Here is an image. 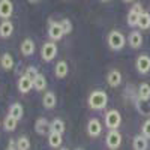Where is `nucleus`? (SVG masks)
Instances as JSON below:
<instances>
[{
	"label": "nucleus",
	"mask_w": 150,
	"mask_h": 150,
	"mask_svg": "<svg viewBox=\"0 0 150 150\" xmlns=\"http://www.w3.org/2000/svg\"><path fill=\"white\" fill-rule=\"evenodd\" d=\"M33 89V80H30L27 75H21L18 80V90L21 93H29Z\"/></svg>",
	"instance_id": "obj_13"
},
{
	"label": "nucleus",
	"mask_w": 150,
	"mask_h": 150,
	"mask_svg": "<svg viewBox=\"0 0 150 150\" xmlns=\"http://www.w3.org/2000/svg\"><path fill=\"white\" fill-rule=\"evenodd\" d=\"M141 134L146 137V138L149 140L150 138V119L149 120H146L144 123H143V128H141Z\"/></svg>",
	"instance_id": "obj_31"
},
{
	"label": "nucleus",
	"mask_w": 150,
	"mask_h": 150,
	"mask_svg": "<svg viewBox=\"0 0 150 150\" xmlns=\"http://www.w3.org/2000/svg\"><path fill=\"white\" fill-rule=\"evenodd\" d=\"M20 51H21V54H23L24 57H30V56H33L35 51H36V45H35V42L30 39V38H27V39H24V41L21 42Z\"/></svg>",
	"instance_id": "obj_10"
},
{
	"label": "nucleus",
	"mask_w": 150,
	"mask_h": 150,
	"mask_svg": "<svg viewBox=\"0 0 150 150\" xmlns=\"http://www.w3.org/2000/svg\"><path fill=\"white\" fill-rule=\"evenodd\" d=\"M75 150H84V149H81V147H78V149H75Z\"/></svg>",
	"instance_id": "obj_36"
},
{
	"label": "nucleus",
	"mask_w": 150,
	"mask_h": 150,
	"mask_svg": "<svg viewBox=\"0 0 150 150\" xmlns=\"http://www.w3.org/2000/svg\"><path fill=\"white\" fill-rule=\"evenodd\" d=\"M108 47L111 50H114V51H119V50H122L125 47V44H126V38H125V35L119 30H111L108 33Z\"/></svg>",
	"instance_id": "obj_2"
},
{
	"label": "nucleus",
	"mask_w": 150,
	"mask_h": 150,
	"mask_svg": "<svg viewBox=\"0 0 150 150\" xmlns=\"http://www.w3.org/2000/svg\"><path fill=\"white\" fill-rule=\"evenodd\" d=\"M15 62H14V57H12L9 53H5L2 57H0V66H2L3 71H11L14 68Z\"/></svg>",
	"instance_id": "obj_19"
},
{
	"label": "nucleus",
	"mask_w": 150,
	"mask_h": 150,
	"mask_svg": "<svg viewBox=\"0 0 150 150\" xmlns=\"http://www.w3.org/2000/svg\"><path fill=\"white\" fill-rule=\"evenodd\" d=\"M0 126H2V122H0Z\"/></svg>",
	"instance_id": "obj_39"
},
{
	"label": "nucleus",
	"mask_w": 150,
	"mask_h": 150,
	"mask_svg": "<svg viewBox=\"0 0 150 150\" xmlns=\"http://www.w3.org/2000/svg\"><path fill=\"white\" fill-rule=\"evenodd\" d=\"M107 83H108V86H111V87H119L120 83H122V74H120V71L111 69V71L108 72V75H107Z\"/></svg>",
	"instance_id": "obj_12"
},
{
	"label": "nucleus",
	"mask_w": 150,
	"mask_h": 150,
	"mask_svg": "<svg viewBox=\"0 0 150 150\" xmlns=\"http://www.w3.org/2000/svg\"><path fill=\"white\" fill-rule=\"evenodd\" d=\"M101 132H102V125L98 119H90L87 122V134L90 137H93V138L95 137H99Z\"/></svg>",
	"instance_id": "obj_11"
},
{
	"label": "nucleus",
	"mask_w": 150,
	"mask_h": 150,
	"mask_svg": "<svg viewBox=\"0 0 150 150\" xmlns=\"http://www.w3.org/2000/svg\"><path fill=\"white\" fill-rule=\"evenodd\" d=\"M132 9H134V11H137L138 14H143V12H144V11H143V5H141V3H135V5L132 6Z\"/></svg>",
	"instance_id": "obj_33"
},
{
	"label": "nucleus",
	"mask_w": 150,
	"mask_h": 150,
	"mask_svg": "<svg viewBox=\"0 0 150 150\" xmlns=\"http://www.w3.org/2000/svg\"><path fill=\"white\" fill-rule=\"evenodd\" d=\"M17 125H18V120L15 117H12L11 114H8L3 120V129L8 131V132H12L17 129Z\"/></svg>",
	"instance_id": "obj_22"
},
{
	"label": "nucleus",
	"mask_w": 150,
	"mask_h": 150,
	"mask_svg": "<svg viewBox=\"0 0 150 150\" xmlns=\"http://www.w3.org/2000/svg\"><path fill=\"white\" fill-rule=\"evenodd\" d=\"M120 123H122V116H120V112L117 110H110L107 111V114H105V126L112 131V129H117L120 126Z\"/></svg>",
	"instance_id": "obj_4"
},
{
	"label": "nucleus",
	"mask_w": 150,
	"mask_h": 150,
	"mask_svg": "<svg viewBox=\"0 0 150 150\" xmlns=\"http://www.w3.org/2000/svg\"><path fill=\"white\" fill-rule=\"evenodd\" d=\"M69 72V66L65 60H60L56 63V68H54V74L57 78H65Z\"/></svg>",
	"instance_id": "obj_17"
},
{
	"label": "nucleus",
	"mask_w": 150,
	"mask_h": 150,
	"mask_svg": "<svg viewBox=\"0 0 150 150\" xmlns=\"http://www.w3.org/2000/svg\"><path fill=\"white\" fill-rule=\"evenodd\" d=\"M60 150H68V149H60Z\"/></svg>",
	"instance_id": "obj_38"
},
{
	"label": "nucleus",
	"mask_w": 150,
	"mask_h": 150,
	"mask_svg": "<svg viewBox=\"0 0 150 150\" xmlns=\"http://www.w3.org/2000/svg\"><path fill=\"white\" fill-rule=\"evenodd\" d=\"M102 2H110V0H102Z\"/></svg>",
	"instance_id": "obj_37"
},
{
	"label": "nucleus",
	"mask_w": 150,
	"mask_h": 150,
	"mask_svg": "<svg viewBox=\"0 0 150 150\" xmlns=\"http://www.w3.org/2000/svg\"><path fill=\"white\" fill-rule=\"evenodd\" d=\"M128 42H129V45L132 47V48H140L141 45H143V35L140 33V32H137V30H134V32H131L129 33V36H128Z\"/></svg>",
	"instance_id": "obj_14"
},
{
	"label": "nucleus",
	"mask_w": 150,
	"mask_h": 150,
	"mask_svg": "<svg viewBox=\"0 0 150 150\" xmlns=\"http://www.w3.org/2000/svg\"><path fill=\"white\" fill-rule=\"evenodd\" d=\"M63 35H65V32H63V27H62L60 21L50 20V23H48V36H50V39H51L53 42L60 41L62 38H63Z\"/></svg>",
	"instance_id": "obj_3"
},
{
	"label": "nucleus",
	"mask_w": 150,
	"mask_h": 150,
	"mask_svg": "<svg viewBox=\"0 0 150 150\" xmlns=\"http://www.w3.org/2000/svg\"><path fill=\"white\" fill-rule=\"evenodd\" d=\"M35 131L39 135H48L51 132V122H48L45 117L38 119L36 123H35Z\"/></svg>",
	"instance_id": "obj_7"
},
{
	"label": "nucleus",
	"mask_w": 150,
	"mask_h": 150,
	"mask_svg": "<svg viewBox=\"0 0 150 150\" xmlns=\"http://www.w3.org/2000/svg\"><path fill=\"white\" fill-rule=\"evenodd\" d=\"M60 24H62V27H63L65 35H69L72 32V21L69 18H63V20L60 21Z\"/></svg>",
	"instance_id": "obj_29"
},
{
	"label": "nucleus",
	"mask_w": 150,
	"mask_h": 150,
	"mask_svg": "<svg viewBox=\"0 0 150 150\" xmlns=\"http://www.w3.org/2000/svg\"><path fill=\"white\" fill-rule=\"evenodd\" d=\"M14 12V5L11 0H0V18L2 20H9Z\"/></svg>",
	"instance_id": "obj_9"
},
{
	"label": "nucleus",
	"mask_w": 150,
	"mask_h": 150,
	"mask_svg": "<svg viewBox=\"0 0 150 150\" xmlns=\"http://www.w3.org/2000/svg\"><path fill=\"white\" fill-rule=\"evenodd\" d=\"M9 114L12 117H15L17 120H20L23 116H24V108L20 102H14V104H11L9 107Z\"/></svg>",
	"instance_id": "obj_20"
},
{
	"label": "nucleus",
	"mask_w": 150,
	"mask_h": 150,
	"mask_svg": "<svg viewBox=\"0 0 150 150\" xmlns=\"http://www.w3.org/2000/svg\"><path fill=\"white\" fill-rule=\"evenodd\" d=\"M125 3H131V2H134V0H123Z\"/></svg>",
	"instance_id": "obj_34"
},
{
	"label": "nucleus",
	"mask_w": 150,
	"mask_h": 150,
	"mask_svg": "<svg viewBox=\"0 0 150 150\" xmlns=\"http://www.w3.org/2000/svg\"><path fill=\"white\" fill-rule=\"evenodd\" d=\"M48 144L51 149H59L62 146V134H57V132H50L48 135Z\"/></svg>",
	"instance_id": "obj_21"
},
{
	"label": "nucleus",
	"mask_w": 150,
	"mask_h": 150,
	"mask_svg": "<svg viewBox=\"0 0 150 150\" xmlns=\"http://www.w3.org/2000/svg\"><path fill=\"white\" fill-rule=\"evenodd\" d=\"M108 104V96L104 90H95L89 96V107L92 110H104Z\"/></svg>",
	"instance_id": "obj_1"
},
{
	"label": "nucleus",
	"mask_w": 150,
	"mask_h": 150,
	"mask_svg": "<svg viewBox=\"0 0 150 150\" xmlns=\"http://www.w3.org/2000/svg\"><path fill=\"white\" fill-rule=\"evenodd\" d=\"M33 89L38 92H44L47 89V78L44 77L42 74H39L38 77L33 80Z\"/></svg>",
	"instance_id": "obj_23"
},
{
	"label": "nucleus",
	"mask_w": 150,
	"mask_h": 150,
	"mask_svg": "<svg viewBox=\"0 0 150 150\" xmlns=\"http://www.w3.org/2000/svg\"><path fill=\"white\" fill-rule=\"evenodd\" d=\"M138 98L141 101H149L150 99V84L149 83H141L138 87Z\"/></svg>",
	"instance_id": "obj_24"
},
{
	"label": "nucleus",
	"mask_w": 150,
	"mask_h": 150,
	"mask_svg": "<svg viewBox=\"0 0 150 150\" xmlns=\"http://www.w3.org/2000/svg\"><path fill=\"white\" fill-rule=\"evenodd\" d=\"M29 2H30V3H36V2H38V0H29Z\"/></svg>",
	"instance_id": "obj_35"
},
{
	"label": "nucleus",
	"mask_w": 150,
	"mask_h": 150,
	"mask_svg": "<svg viewBox=\"0 0 150 150\" xmlns=\"http://www.w3.org/2000/svg\"><path fill=\"white\" fill-rule=\"evenodd\" d=\"M132 147H134V150H147V147H149L147 138H146L143 134L134 137V140H132Z\"/></svg>",
	"instance_id": "obj_18"
},
{
	"label": "nucleus",
	"mask_w": 150,
	"mask_h": 150,
	"mask_svg": "<svg viewBox=\"0 0 150 150\" xmlns=\"http://www.w3.org/2000/svg\"><path fill=\"white\" fill-rule=\"evenodd\" d=\"M65 129H66V126H65V122L62 120V119H54V120H51V131L53 132H57V134H63L65 132Z\"/></svg>",
	"instance_id": "obj_26"
},
{
	"label": "nucleus",
	"mask_w": 150,
	"mask_h": 150,
	"mask_svg": "<svg viewBox=\"0 0 150 150\" xmlns=\"http://www.w3.org/2000/svg\"><path fill=\"white\" fill-rule=\"evenodd\" d=\"M42 104H44L45 108L53 110V108L56 107V104H57V99H56L54 92H51V90L45 92V95H44V98H42Z\"/></svg>",
	"instance_id": "obj_16"
},
{
	"label": "nucleus",
	"mask_w": 150,
	"mask_h": 150,
	"mask_svg": "<svg viewBox=\"0 0 150 150\" xmlns=\"http://www.w3.org/2000/svg\"><path fill=\"white\" fill-rule=\"evenodd\" d=\"M14 33V24L11 20H3L0 23V36L2 38H9Z\"/></svg>",
	"instance_id": "obj_15"
},
{
	"label": "nucleus",
	"mask_w": 150,
	"mask_h": 150,
	"mask_svg": "<svg viewBox=\"0 0 150 150\" xmlns=\"http://www.w3.org/2000/svg\"><path fill=\"white\" fill-rule=\"evenodd\" d=\"M17 149L18 150H30V140L27 137H20L17 140Z\"/></svg>",
	"instance_id": "obj_28"
},
{
	"label": "nucleus",
	"mask_w": 150,
	"mask_h": 150,
	"mask_svg": "<svg viewBox=\"0 0 150 150\" xmlns=\"http://www.w3.org/2000/svg\"><path fill=\"white\" fill-rule=\"evenodd\" d=\"M138 27L141 30H147L150 29V14L149 12H143V14L140 15V20H138Z\"/></svg>",
	"instance_id": "obj_27"
},
{
	"label": "nucleus",
	"mask_w": 150,
	"mask_h": 150,
	"mask_svg": "<svg viewBox=\"0 0 150 150\" xmlns=\"http://www.w3.org/2000/svg\"><path fill=\"white\" fill-rule=\"evenodd\" d=\"M6 150H18L17 149V143H15V140H9V144H8V147H6Z\"/></svg>",
	"instance_id": "obj_32"
},
{
	"label": "nucleus",
	"mask_w": 150,
	"mask_h": 150,
	"mask_svg": "<svg viewBox=\"0 0 150 150\" xmlns=\"http://www.w3.org/2000/svg\"><path fill=\"white\" fill-rule=\"evenodd\" d=\"M135 68L140 74H147L150 71V57L147 54H141L137 57V62H135Z\"/></svg>",
	"instance_id": "obj_8"
},
{
	"label": "nucleus",
	"mask_w": 150,
	"mask_h": 150,
	"mask_svg": "<svg viewBox=\"0 0 150 150\" xmlns=\"http://www.w3.org/2000/svg\"><path fill=\"white\" fill-rule=\"evenodd\" d=\"M105 143H107L108 149H111V150L119 149L120 144H122V134H120L117 129L110 131L108 135H107V138H105Z\"/></svg>",
	"instance_id": "obj_6"
},
{
	"label": "nucleus",
	"mask_w": 150,
	"mask_h": 150,
	"mask_svg": "<svg viewBox=\"0 0 150 150\" xmlns=\"http://www.w3.org/2000/svg\"><path fill=\"white\" fill-rule=\"evenodd\" d=\"M41 56H42L44 62L54 60L56 56H57V45H56V42H53V41L45 42L42 45V50H41Z\"/></svg>",
	"instance_id": "obj_5"
},
{
	"label": "nucleus",
	"mask_w": 150,
	"mask_h": 150,
	"mask_svg": "<svg viewBox=\"0 0 150 150\" xmlns=\"http://www.w3.org/2000/svg\"><path fill=\"white\" fill-rule=\"evenodd\" d=\"M24 75H27L30 80H35L38 75H39V71H38L35 66H29V68L26 69V72H24Z\"/></svg>",
	"instance_id": "obj_30"
},
{
	"label": "nucleus",
	"mask_w": 150,
	"mask_h": 150,
	"mask_svg": "<svg viewBox=\"0 0 150 150\" xmlns=\"http://www.w3.org/2000/svg\"><path fill=\"white\" fill-rule=\"evenodd\" d=\"M140 15H141V14H138L137 11H134V9L131 8V11L128 12V15H126V21H128V24H129L131 27L138 26V20H140Z\"/></svg>",
	"instance_id": "obj_25"
}]
</instances>
